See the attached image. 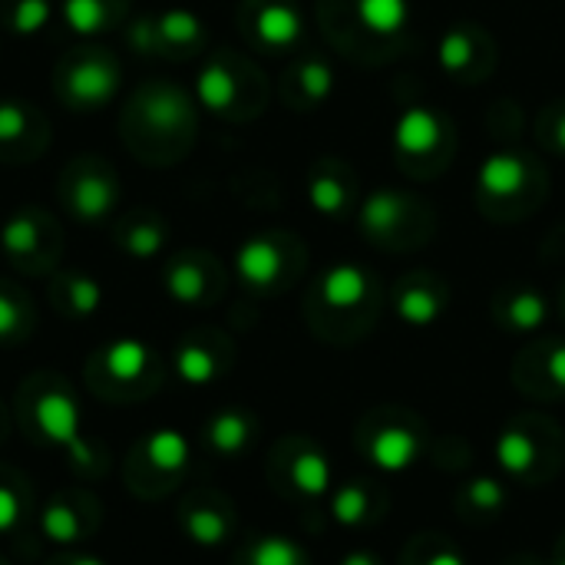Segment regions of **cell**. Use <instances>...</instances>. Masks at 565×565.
<instances>
[{"label":"cell","mask_w":565,"mask_h":565,"mask_svg":"<svg viewBox=\"0 0 565 565\" xmlns=\"http://www.w3.org/2000/svg\"><path fill=\"white\" fill-rule=\"evenodd\" d=\"M510 381L526 401H565V338H540L526 344L510 367Z\"/></svg>","instance_id":"9a60e30c"},{"label":"cell","mask_w":565,"mask_h":565,"mask_svg":"<svg viewBox=\"0 0 565 565\" xmlns=\"http://www.w3.org/2000/svg\"><path fill=\"white\" fill-rule=\"evenodd\" d=\"M559 315H563V321H565V285H563V291H559Z\"/></svg>","instance_id":"c3c4849f"},{"label":"cell","mask_w":565,"mask_h":565,"mask_svg":"<svg viewBox=\"0 0 565 565\" xmlns=\"http://www.w3.org/2000/svg\"><path fill=\"white\" fill-rule=\"evenodd\" d=\"M156 30H159L162 56H192L205 46V23L199 13L185 7L162 10L156 17Z\"/></svg>","instance_id":"4dcf8cb0"},{"label":"cell","mask_w":565,"mask_h":565,"mask_svg":"<svg viewBox=\"0 0 565 565\" xmlns=\"http://www.w3.org/2000/svg\"><path fill=\"white\" fill-rule=\"evenodd\" d=\"M367 245L381 252H417L437 232V209L414 189H374L354 215Z\"/></svg>","instance_id":"8992f818"},{"label":"cell","mask_w":565,"mask_h":565,"mask_svg":"<svg viewBox=\"0 0 565 565\" xmlns=\"http://www.w3.org/2000/svg\"><path fill=\"white\" fill-rule=\"evenodd\" d=\"M33 136H36V129H33L30 103L0 99V152L3 156H13Z\"/></svg>","instance_id":"8d00e7d4"},{"label":"cell","mask_w":565,"mask_h":565,"mask_svg":"<svg viewBox=\"0 0 565 565\" xmlns=\"http://www.w3.org/2000/svg\"><path fill=\"white\" fill-rule=\"evenodd\" d=\"M166 238H169V228H166V222H162L159 215H152V212H136V215H129V218L116 228L119 248H122L126 255L139 258V262L156 258V255L162 252Z\"/></svg>","instance_id":"d6a6232c"},{"label":"cell","mask_w":565,"mask_h":565,"mask_svg":"<svg viewBox=\"0 0 565 565\" xmlns=\"http://www.w3.org/2000/svg\"><path fill=\"white\" fill-rule=\"evenodd\" d=\"M93 367H99L106 387H119V391H129V387H142L149 391L156 374H159V364H156V354L146 341L139 338H119V341H109Z\"/></svg>","instance_id":"d4e9b609"},{"label":"cell","mask_w":565,"mask_h":565,"mask_svg":"<svg viewBox=\"0 0 565 565\" xmlns=\"http://www.w3.org/2000/svg\"><path fill=\"white\" fill-rule=\"evenodd\" d=\"M318 20L341 56L377 66L407 46L411 0H318Z\"/></svg>","instance_id":"7a4b0ae2"},{"label":"cell","mask_w":565,"mask_h":565,"mask_svg":"<svg viewBox=\"0 0 565 565\" xmlns=\"http://www.w3.org/2000/svg\"><path fill=\"white\" fill-rule=\"evenodd\" d=\"M493 460L500 473L523 490L550 487L565 463L563 427L540 411L516 414L497 434Z\"/></svg>","instance_id":"277c9868"},{"label":"cell","mask_w":565,"mask_h":565,"mask_svg":"<svg viewBox=\"0 0 565 565\" xmlns=\"http://www.w3.org/2000/svg\"><path fill=\"white\" fill-rule=\"evenodd\" d=\"M60 96L70 109H103L119 89V63L106 50H83L60 70Z\"/></svg>","instance_id":"5bb4252c"},{"label":"cell","mask_w":565,"mask_h":565,"mask_svg":"<svg viewBox=\"0 0 565 565\" xmlns=\"http://www.w3.org/2000/svg\"><path fill=\"white\" fill-rule=\"evenodd\" d=\"M308 265L305 245L291 232H258L235 252V275L252 295L288 291Z\"/></svg>","instance_id":"9c48e42d"},{"label":"cell","mask_w":565,"mask_h":565,"mask_svg":"<svg viewBox=\"0 0 565 565\" xmlns=\"http://www.w3.org/2000/svg\"><path fill=\"white\" fill-rule=\"evenodd\" d=\"M116 0H63V23L76 36H96L113 23Z\"/></svg>","instance_id":"d590c367"},{"label":"cell","mask_w":565,"mask_h":565,"mask_svg":"<svg viewBox=\"0 0 565 565\" xmlns=\"http://www.w3.org/2000/svg\"><path fill=\"white\" fill-rule=\"evenodd\" d=\"M40 526H43V536H46L50 543L70 546V543H76L79 533H83V516H79V510H76L70 500H53V503L43 510Z\"/></svg>","instance_id":"74e56055"},{"label":"cell","mask_w":565,"mask_h":565,"mask_svg":"<svg viewBox=\"0 0 565 565\" xmlns=\"http://www.w3.org/2000/svg\"><path fill=\"white\" fill-rule=\"evenodd\" d=\"M334 86H338V76H334L331 60L318 53H298L281 73L278 96L288 109L311 113V109H321L334 96Z\"/></svg>","instance_id":"603a6c76"},{"label":"cell","mask_w":565,"mask_h":565,"mask_svg":"<svg viewBox=\"0 0 565 565\" xmlns=\"http://www.w3.org/2000/svg\"><path fill=\"white\" fill-rule=\"evenodd\" d=\"M136 119L142 136L156 139L162 152H182L195 136L192 99L172 83H152L136 96Z\"/></svg>","instance_id":"7c38bea8"},{"label":"cell","mask_w":565,"mask_h":565,"mask_svg":"<svg viewBox=\"0 0 565 565\" xmlns=\"http://www.w3.org/2000/svg\"><path fill=\"white\" fill-rule=\"evenodd\" d=\"M550 565H565V530L559 533L556 546H553V556H550Z\"/></svg>","instance_id":"bcb514c9"},{"label":"cell","mask_w":565,"mask_h":565,"mask_svg":"<svg viewBox=\"0 0 565 565\" xmlns=\"http://www.w3.org/2000/svg\"><path fill=\"white\" fill-rule=\"evenodd\" d=\"M305 195H308V205L321 218H331V222L354 218L361 209V185H358L354 166L344 162L341 156L315 159L305 179Z\"/></svg>","instance_id":"2e32d148"},{"label":"cell","mask_w":565,"mask_h":565,"mask_svg":"<svg viewBox=\"0 0 565 565\" xmlns=\"http://www.w3.org/2000/svg\"><path fill=\"white\" fill-rule=\"evenodd\" d=\"M126 40H129V46H132L136 53H142V56L162 53V46H159V30H156V17H139V20H132L129 30H126Z\"/></svg>","instance_id":"b9f144b4"},{"label":"cell","mask_w":565,"mask_h":565,"mask_svg":"<svg viewBox=\"0 0 565 565\" xmlns=\"http://www.w3.org/2000/svg\"><path fill=\"white\" fill-rule=\"evenodd\" d=\"M23 520V500L13 487L0 483V533H10Z\"/></svg>","instance_id":"7bdbcfd3"},{"label":"cell","mask_w":565,"mask_h":565,"mask_svg":"<svg viewBox=\"0 0 565 565\" xmlns=\"http://www.w3.org/2000/svg\"><path fill=\"white\" fill-rule=\"evenodd\" d=\"M497 63H500V50L493 33L473 20H460L447 26L437 43V66L454 83L477 86L493 76Z\"/></svg>","instance_id":"4fadbf2b"},{"label":"cell","mask_w":565,"mask_h":565,"mask_svg":"<svg viewBox=\"0 0 565 565\" xmlns=\"http://www.w3.org/2000/svg\"><path fill=\"white\" fill-rule=\"evenodd\" d=\"M397 565H467V556L447 533L424 530L404 543Z\"/></svg>","instance_id":"e575fe53"},{"label":"cell","mask_w":565,"mask_h":565,"mask_svg":"<svg viewBox=\"0 0 565 565\" xmlns=\"http://www.w3.org/2000/svg\"><path fill=\"white\" fill-rule=\"evenodd\" d=\"M232 364V344L215 331H199L175 348V374L189 387H209Z\"/></svg>","instance_id":"4316f807"},{"label":"cell","mask_w":565,"mask_h":565,"mask_svg":"<svg viewBox=\"0 0 565 565\" xmlns=\"http://www.w3.org/2000/svg\"><path fill=\"white\" fill-rule=\"evenodd\" d=\"M242 36L252 50L268 56H291L301 50L308 23L298 0H242Z\"/></svg>","instance_id":"8fae6325"},{"label":"cell","mask_w":565,"mask_h":565,"mask_svg":"<svg viewBox=\"0 0 565 565\" xmlns=\"http://www.w3.org/2000/svg\"><path fill=\"white\" fill-rule=\"evenodd\" d=\"M142 467L146 473H156L159 477V490H169L189 467V457H192V447L189 440L172 430V427H162V430H152L146 440H142Z\"/></svg>","instance_id":"f546056e"},{"label":"cell","mask_w":565,"mask_h":565,"mask_svg":"<svg viewBox=\"0 0 565 565\" xmlns=\"http://www.w3.org/2000/svg\"><path fill=\"white\" fill-rule=\"evenodd\" d=\"M255 437H258V420L245 407H225V411L212 414L202 427L205 447L222 460L242 457L255 444Z\"/></svg>","instance_id":"f1b7e54d"},{"label":"cell","mask_w":565,"mask_h":565,"mask_svg":"<svg viewBox=\"0 0 565 565\" xmlns=\"http://www.w3.org/2000/svg\"><path fill=\"white\" fill-rule=\"evenodd\" d=\"M179 523L185 530V536L202 546V550H218L232 540L235 533V510L225 497L218 493H195L182 503L179 510Z\"/></svg>","instance_id":"484cf974"},{"label":"cell","mask_w":565,"mask_h":565,"mask_svg":"<svg viewBox=\"0 0 565 565\" xmlns=\"http://www.w3.org/2000/svg\"><path fill=\"white\" fill-rule=\"evenodd\" d=\"M354 450L367 467L397 477L430 457L434 437L417 411L401 404H384L361 414L354 427Z\"/></svg>","instance_id":"5b68a950"},{"label":"cell","mask_w":565,"mask_h":565,"mask_svg":"<svg viewBox=\"0 0 565 565\" xmlns=\"http://www.w3.org/2000/svg\"><path fill=\"white\" fill-rule=\"evenodd\" d=\"M387 513H391V493L384 483H377L371 477L344 480L328 497V516L341 530H354V533L374 530L387 520Z\"/></svg>","instance_id":"7402d4cb"},{"label":"cell","mask_w":565,"mask_h":565,"mask_svg":"<svg viewBox=\"0 0 565 565\" xmlns=\"http://www.w3.org/2000/svg\"><path fill=\"white\" fill-rule=\"evenodd\" d=\"M384 285L358 262H338L324 268L305 295V324L331 348L361 344L381 321Z\"/></svg>","instance_id":"6da1fadb"},{"label":"cell","mask_w":565,"mask_h":565,"mask_svg":"<svg viewBox=\"0 0 565 565\" xmlns=\"http://www.w3.org/2000/svg\"><path fill=\"white\" fill-rule=\"evenodd\" d=\"M30 331V305L13 288L0 285V344L17 341Z\"/></svg>","instance_id":"ab89813d"},{"label":"cell","mask_w":565,"mask_h":565,"mask_svg":"<svg viewBox=\"0 0 565 565\" xmlns=\"http://www.w3.org/2000/svg\"><path fill=\"white\" fill-rule=\"evenodd\" d=\"M503 565H550V563H543V559H540V556H533V553H516V556L503 559Z\"/></svg>","instance_id":"f6af8a7d"},{"label":"cell","mask_w":565,"mask_h":565,"mask_svg":"<svg viewBox=\"0 0 565 565\" xmlns=\"http://www.w3.org/2000/svg\"><path fill=\"white\" fill-rule=\"evenodd\" d=\"M50 17H53V0H10L7 26L17 36H33L50 23Z\"/></svg>","instance_id":"f35d334b"},{"label":"cell","mask_w":565,"mask_h":565,"mask_svg":"<svg viewBox=\"0 0 565 565\" xmlns=\"http://www.w3.org/2000/svg\"><path fill=\"white\" fill-rule=\"evenodd\" d=\"M0 248L17 268H43L56 255V228L40 209H20L0 225Z\"/></svg>","instance_id":"ffe728a7"},{"label":"cell","mask_w":565,"mask_h":565,"mask_svg":"<svg viewBox=\"0 0 565 565\" xmlns=\"http://www.w3.org/2000/svg\"><path fill=\"white\" fill-rule=\"evenodd\" d=\"M66 565H106L103 559H96V556H76V559H70Z\"/></svg>","instance_id":"7dc6e473"},{"label":"cell","mask_w":565,"mask_h":565,"mask_svg":"<svg viewBox=\"0 0 565 565\" xmlns=\"http://www.w3.org/2000/svg\"><path fill=\"white\" fill-rule=\"evenodd\" d=\"M235 565H311V556L301 543L281 533H265L245 543L235 556Z\"/></svg>","instance_id":"836d02e7"},{"label":"cell","mask_w":565,"mask_h":565,"mask_svg":"<svg viewBox=\"0 0 565 565\" xmlns=\"http://www.w3.org/2000/svg\"><path fill=\"white\" fill-rule=\"evenodd\" d=\"M162 285H166L172 301L189 305V308H202V305H212L222 295L225 275H222V265L212 255L182 252L166 265Z\"/></svg>","instance_id":"44dd1931"},{"label":"cell","mask_w":565,"mask_h":565,"mask_svg":"<svg viewBox=\"0 0 565 565\" xmlns=\"http://www.w3.org/2000/svg\"><path fill=\"white\" fill-rule=\"evenodd\" d=\"M338 565H384V559L374 550H351V553L341 556Z\"/></svg>","instance_id":"ee69618b"},{"label":"cell","mask_w":565,"mask_h":565,"mask_svg":"<svg viewBox=\"0 0 565 565\" xmlns=\"http://www.w3.org/2000/svg\"><path fill=\"white\" fill-rule=\"evenodd\" d=\"M454 510L467 526H493L510 510V490L500 477H470L454 493Z\"/></svg>","instance_id":"83f0119b"},{"label":"cell","mask_w":565,"mask_h":565,"mask_svg":"<svg viewBox=\"0 0 565 565\" xmlns=\"http://www.w3.org/2000/svg\"><path fill=\"white\" fill-rule=\"evenodd\" d=\"M536 139L550 156L565 159V99H553L536 116Z\"/></svg>","instance_id":"60d3db41"},{"label":"cell","mask_w":565,"mask_h":565,"mask_svg":"<svg viewBox=\"0 0 565 565\" xmlns=\"http://www.w3.org/2000/svg\"><path fill=\"white\" fill-rule=\"evenodd\" d=\"M265 99H268L265 76L228 50L212 53L195 76V103L212 116L252 119L265 109Z\"/></svg>","instance_id":"ba28073f"},{"label":"cell","mask_w":565,"mask_h":565,"mask_svg":"<svg viewBox=\"0 0 565 565\" xmlns=\"http://www.w3.org/2000/svg\"><path fill=\"white\" fill-rule=\"evenodd\" d=\"M119 202V182L109 166L96 159H79L63 175V205L76 222L96 225L106 215H113Z\"/></svg>","instance_id":"e0dca14e"},{"label":"cell","mask_w":565,"mask_h":565,"mask_svg":"<svg viewBox=\"0 0 565 565\" xmlns=\"http://www.w3.org/2000/svg\"><path fill=\"white\" fill-rule=\"evenodd\" d=\"M450 308V285L444 275L414 268L401 275L391 288V311L404 328L427 331L434 328Z\"/></svg>","instance_id":"ac0fdd59"},{"label":"cell","mask_w":565,"mask_h":565,"mask_svg":"<svg viewBox=\"0 0 565 565\" xmlns=\"http://www.w3.org/2000/svg\"><path fill=\"white\" fill-rule=\"evenodd\" d=\"M550 195L546 166L523 149H497L480 162L477 172V209L500 225L523 222L543 209Z\"/></svg>","instance_id":"3957f363"},{"label":"cell","mask_w":565,"mask_h":565,"mask_svg":"<svg viewBox=\"0 0 565 565\" xmlns=\"http://www.w3.org/2000/svg\"><path fill=\"white\" fill-rule=\"evenodd\" d=\"M391 149H394L397 169L407 179L430 182L450 169L454 152H457V132L444 109L427 106V103H411L401 109L394 122Z\"/></svg>","instance_id":"52a82bcc"},{"label":"cell","mask_w":565,"mask_h":565,"mask_svg":"<svg viewBox=\"0 0 565 565\" xmlns=\"http://www.w3.org/2000/svg\"><path fill=\"white\" fill-rule=\"evenodd\" d=\"M53 305L66 318H89L103 308V285L86 271H63L53 281Z\"/></svg>","instance_id":"1f68e13d"},{"label":"cell","mask_w":565,"mask_h":565,"mask_svg":"<svg viewBox=\"0 0 565 565\" xmlns=\"http://www.w3.org/2000/svg\"><path fill=\"white\" fill-rule=\"evenodd\" d=\"M268 480L291 503H305V507L328 503V497L334 490L331 487V457L324 454V447L315 437L288 434L275 444V450L268 457Z\"/></svg>","instance_id":"30bf717a"},{"label":"cell","mask_w":565,"mask_h":565,"mask_svg":"<svg viewBox=\"0 0 565 565\" xmlns=\"http://www.w3.org/2000/svg\"><path fill=\"white\" fill-rule=\"evenodd\" d=\"M490 318L503 334H540L550 321V298L526 281H510L493 291Z\"/></svg>","instance_id":"cb8c5ba5"},{"label":"cell","mask_w":565,"mask_h":565,"mask_svg":"<svg viewBox=\"0 0 565 565\" xmlns=\"http://www.w3.org/2000/svg\"><path fill=\"white\" fill-rule=\"evenodd\" d=\"M30 414H33V424H36L40 437L63 447L73 457V463H79L86 470L93 467V450H89V444L83 440V430H79V404L70 394V387H63V384L43 387L36 394Z\"/></svg>","instance_id":"d6986e66"}]
</instances>
